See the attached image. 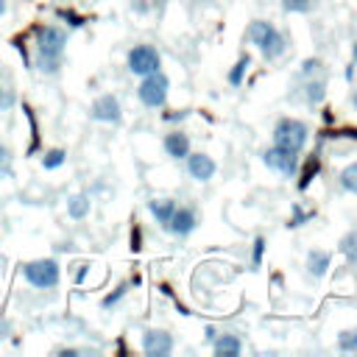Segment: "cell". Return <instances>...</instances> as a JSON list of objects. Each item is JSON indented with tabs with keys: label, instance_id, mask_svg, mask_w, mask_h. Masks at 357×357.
Wrapping results in <instances>:
<instances>
[{
	"label": "cell",
	"instance_id": "obj_10",
	"mask_svg": "<svg viewBox=\"0 0 357 357\" xmlns=\"http://www.w3.org/2000/svg\"><path fill=\"white\" fill-rule=\"evenodd\" d=\"M195 226H198V215H195V209H192V206H176L165 229H167L170 234H176V237H187V234L195 231Z\"/></svg>",
	"mask_w": 357,
	"mask_h": 357
},
{
	"label": "cell",
	"instance_id": "obj_9",
	"mask_svg": "<svg viewBox=\"0 0 357 357\" xmlns=\"http://www.w3.org/2000/svg\"><path fill=\"white\" fill-rule=\"evenodd\" d=\"M142 351L148 357H167L173 351V337L165 329H145L142 332Z\"/></svg>",
	"mask_w": 357,
	"mask_h": 357
},
{
	"label": "cell",
	"instance_id": "obj_2",
	"mask_svg": "<svg viewBox=\"0 0 357 357\" xmlns=\"http://www.w3.org/2000/svg\"><path fill=\"white\" fill-rule=\"evenodd\" d=\"M248 39L259 47V53H262L268 61L279 59V56L287 50L284 36H282L279 28H276L273 22H268V20H254V22L248 25Z\"/></svg>",
	"mask_w": 357,
	"mask_h": 357
},
{
	"label": "cell",
	"instance_id": "obj_22",
	"mask_svg": "<svg viewBox=\"0 0 357 357\" xmlns=\"http://www.w3.org/2000/svg\"><path fill=\"white\" fill-rule=\"evenodd\" d=\"M318 167H321V162H318V156H312V159L307 162V167H304V173H301V181H298V190H307V187H310V181L315 178V173H318Z\"/></svg>",
	"mask_w": 357,
	"mask_h": 357
},
{
	"label": "cell",
	"instance_id": "obj_25",
	"mask_svg": "<svg viewBox=\"0 0 357 357\" xmlns=\"http://www.w3.org/2000/svg\"><path fill=\"white\" fill-rule=\"evenodd\" d=\"M312 6V0H282V8L290 14H307Z\"/></svg>",
	"mask_w": 357,
	"mask_h": 357
},
{
	"label": "cell",
	"instance_id": "obj_3",
	"mask_svg": "<svg viewBox=\"0 0 357 357\" xmlns=\"http://www.w3.org/2000/svg\"><path fill=\"white\" fill-rule=\"evenodd\" d=\"M22 279L33 287V290H53L61 279V265L53 257H39L22 265Z\"/></svg>",
	"mask_w": 357,
	"mask_h": 357
},
{
	"label": "cell",
	"instance_id": "obj_5",
	"mask_svg": "<svg viewBox=\"0 0 357 357\" xmlns=\"http://www.w3.org/2000/svg\"><path fill=\"white\" fill-rule=\"evenodd\" d=\"M310 139V128L296 120V117H282L276 126H273V145H282V148H290V151H301Z\"/></svg>",
	"mask_w": 357,
	"mask_h": 357
},
{
	"label": "cell",
	"instance_id": "obj_4",
	"mask_svg": "<svg viewBox=\"0 0 357 357\" xmlns=\"http://www.w3.org/2000/svg\"><path fill=\"white\" fill-rule=\"evenodd\" d=\"M167 92H170V81H167V75H165L162 70L148 73V75L139 78L137 98H139L142 106H148V109H162L165 100H167Z\"/></svg>",
	"mask_w": 357,
	"mask_h": 357
},
{
	"label": "cell",
	"instance_id": "obj_15",
	"mask_svg": "<svg viewBox=\"0 0 357 357\" xmlns=\"http://www.w3.org/2000/svg\"><path fill=\"white\" fill-rule=\"evenodd\" d=\"M89 209H92V201H89L86 192H73V195L67 198V215H70L73 220H84V218L89 215Z\"/></svg>",
	"mask_w": 357,
	"mask_h": 357
},
{
	"label": "cell",
	"instance_id": "obj_6",
	"mask_svg": "<svg viewBox=\"0 0 357 357\" xmlns=\"http://www.w3.org/2000/svg\"><path fill=\"white\" fill-rule=\"evenodd\" d=\"M126 67L131 75H148V73H156L162 67V56L153 45H134L126 56Z\"/></svg>",
	"mask_w": 357,
	"mask_h": 357
},
{
	"label": "cell",
	"instance_id": "obj_16",
	"mask_svg": "<svg viewBox=\"0 0 357 357\" xmlns=\"http://www.w3.org/2000/svg\"><path fill=\"white\" fill-rule=\"evenodd\" d=\"M329 262H332V257H329L326 251H310V254H307V273H310L312 279H321V276H326Z\"/></svg>",
	"mask_w": 357,
	"mask_h": 357
},
{
	"label": "cell",
	"instance_id": "obj_30",
	"mask_svg": "<svg viewBox=\"0 0 357 357\" xmlns=\"http://www.w3.org/2000/svg\"><path fill=\"white\" fill-rule=\"evenodd\" d=\"M262 251H265V237H257L254 240V265L262 262Z\"/></svg>",
	"mask_w": 357,
	"mask_h": 357
},
{
	"label": "cell",
	"instance_id": "obj_23",
	"mask_svg": "<svg viewBox=\"0 0 357 357\" xmlns=\"http://www.w3.org/2000/svg\"><path fill=\"white\" fill-rule=\"evenodd\" d=\"M14 173V156L8 151V145L0 142V176H11Z\"/></svg>",
	"mask_w": 357,
	"mask_h": 357
},
{
	"label": "cell",
	"instance_id": "obj_28",
	"mask_svg": "<svg viewBox=\"0 0 357 357\" xmlns=\"http://www.w3.org/2000/svg\"><path fill=\"white\" fill-rule=\"evenodd\" d=\"M315 70H321V59H304L301 61V75H312Z\"/></svg>",
	"mask_w": 357,
	"mask_h": 357
},
{
	"label": "cell",
	"instance_id": "obj_27",
	"mask_svg": "<svg viewBox=\"0 0 357 357\" xmlns=\"http://www.w3.org/2000/svg\"><path fill=\"white\" fill-rule=\"evenodd\" d=\"M56 14H59L61 20H67V25H70V28H81V25H84V17H78V14L67 11V8H59Z\"/></svg>",
	"mask_w": 357,
	"mask_h": 357
},
{
	"label": "cell",
	"instance_id": "obj_19",
	"mask_svg": "<svg viewBox=\"0 0 357 357\" xmlns=\"http://www.w3.org/2000/svg\"><path fill=\"white\" fill-rule=\"evenodd\" d=\"M340 187H343L346 192L357 195V162H351V165H346V167L340 170Z\"/></svg>",
	"mask_w": 357,
	"mask_h": 357
},
{
	"label": "cell",
	"instance_id": "obj_33",
	"mask_svg": "<svg viewBox=\"0 0 357 357\" xmlns=\"http://www.w3.org/2000/svg\"><path fill=\"white\" fill-rule=\"evenodd\" d=\"M184 117H187V112H165V120H170V123L173 120H184Z\"/></svg>",
	"mask_w": 357,
	"mask_h": 357
},
{
	"label": "cell",
	"instance_id": "obj_31",
	"mask_svg": "<svg viewBox=\"0 0 357 357\" xmlns=\"http://www.w3.org/2000/svg\"><path fill=\"white\" fill-rule=\"evenodd\" d=\"M14 106V92L11 89H0V109H11Z\"/></svg>",
	"mask_w": 357,
	"mask_h": 357
},
{
	"label": "cell",
	"instance_id": "obj_1",
	"mask_svg": "<svg viewBox=\"0 0 357 357\" xmlns=\"http://www.w3.org/2000/svg\"><path fill=\"white\" fill-rule=\"evenodd\" d=\"M33 67L45 75H56L61 70V56L67 47V31L59 25H39L33 39Z\"/></svg>",
	"mask_w": 357,
	"mask_h": 357
},
{
	"label": "cell",
	"instance_id": "obj_12",
	"mask_svg": "<svg viewBox=\"0 0 357 357\" xmlns=\"http://www.w3.org/2000/svg\"><path fill=\"white\" fill-rule=\"evenodd\" d=\"M162 148H165V153L170 159H187V153H190V137L184 131H170V134H165Z\"/></svg>",
	"mask_w": 357,
	"mask_h": 357
},
{
	"label": "cell",
	"instance_id": "obj_36",
	"mask_svg": "<svg viewBox=\"0 0 357 357\" xmlns=\"http://www.w3.org/2000/svg\"><path fill=\"white\" fill-rule=\"evenodd\" d=\"M351 106H354V109H357V89H354V92H351Z\"/></svg>",
	"mask_w": 357,
	"mask_h": 357
},
{
	"label": "cell",
	"instance_id": "obj_8",
	"mask_svg": "<svg viewBox=\"0 0 357 357\" xmlns=\"http://www.w3.org/2000/svg\"><path fill=\"white\" fill-rule=\"evenodd\" d=\"M262 162H265L271 170L282 173V176H293L296 167H298V153L290 151V148H282V145H271V148L262 153Z\"/></svg>",
	"mask_w": 357,
	"mask_h": 357
},
{
	"label": "cell",
	"instance_id": "obj_21",
	"mask_svg": "<svg viewBox=\"0 0 357 357\" xmlns=\"http://www.w3.org/2000/svg\"><path fill=\"white\" fill-rule=\"evenodd\" d=\"M337 346L340 351H357V329H343L337 335Z\"/></svg>",
	"mask_w": 357,
	"mask_h": 357
},
{
	"label": "cell",
	"instance_id": "obj_26",
	"mask_svg": "<svg viewBox=\"0 0 357 357\" xmlns=\"http://www.w3.org/2000/svg\"><path fill=\"white\" fill-rule=\"evenodd\" d=\"M126 293H128V284H117V287H114V293H109V296H106V298H103L100 304H103V307L109 310V307H114V304H117V301H120V298H123Z\"/></svg>",
	"mask_w": 357,
	"mask_h": 357
},
{
	"label": "cell",
	"instance_id": "obj_13",
	"mask_svg": "<svg viewBox=\"0 0 357 357\" xmlns=\"http://www.w3.org/2000/svg\"><path fill=\"white\" fill-rule=\"evenodd\" d=\"M212 351H215L218 357L240 354V351H243V343H240V337H237L234 332H223V335H215V340H212Z\"/></svg>",
	"mask_w": 357,
	"mask_h": 357
},
{
	"label": "cell",
	"instance_id": "obj_14",
	"mask_svg": "<svg viewBox=\"0 0 357 357\" xmlns=\"http://www.w3.org/2000/svg\"><path fill=\"white\" fill-rule=\"evenodd\" d=\"M173 209H176V201H173V198H151V201H148V212L153 215V220H156L162 229L167 226Z\"/></svg>",
	"mask_w": 357,
	"mask_h": 357
},
{
	"label": "cell",
	"instance_id": "obj_37",
	"mask_svg": "<svg viewBox=\"0 0 357 357\" xmlns=\"http://www.w3.org/2000/svg\"><path fill=\"white\" fill-rule=\"evenodd\" d=\"M6 14V0H0V17Z\"/></svg>",
	"mask_w": 357,
	"mask_h": 357
},
{
	"label": "cell",
	"instance_id": "obj_11",
	"mask_svg": "<svg viewBox=\"0 0 357 357\" xmlns=\"http://www.w3.org/2000/svg\"><path fill=\"white\" fill-rule=\"evenodd\" d=\"M215 170H218V165H215V159L209 153H187V173L195 181L206 184L215 176Z\"/></svg>",
	"mask_w": 357,
	"mask_h": 357
},
{
	"label": "cell",
	"instance_id": "obj_7",
	"mask_svg": "<svg viewBox=\"0 0 357 357\" xmlns=\"http://www.w3.org/2000/svg\"><path fill=\"white\" fill-rule=\"evenodd\" d=\"M89 117L95 120V123H109V126H117L120 120H123V106H120V100L114 98V95H100V98H95L92 100V106H89Z\"/></svg>",
	"mask_w": 357,
	"mask_h": 357
},
{
	"label": "cell",
	"instance_id": "obj_17",
	"mask_svg": "<svg viewBox=\"0 0 357 357\" xmlns=\"http://www.w3.org/2000/svg\"><path fill=\"white\" fill-rule=\"evenodd\" d=\"M337 251L354 265L357 262V231H349V234H343L340 237V243H337Z\"/></svg>",
	"mask_w": 357,
	"mask_h": 357
},
{
	"label": "cell",
	"instance_id": "obj_35",
	"mask_svg": "<svg viewBox=\"0 0 357 357\" xmlns=\"http://www.w3.org/2000/svg\"><path fill=\"white\" fill-rule=\"evenodd\" d=\"M351 59H354V61H357V42H354V45H351Z\"/></svg>",
	"mask_w": 357,
	"mask_h": 357
},
{
	"label": "cell",
	"instance_id": "obj_29",
	"mask_svg": "<svg viewBox=\"0 0 357 357\" xmlns=\"http://www.w3.org/2000/svg\"><path fill=\"white\" fill-rule=\"evenodd\" d=\"M307 218H310V215H304V212H301L298 206H293V218L287 220V229H296V226H301V223H304Z\"/></svg>",
	"mask_w": 357,
	"mask_h": 357
},
{
	"label": "cell",
	"instance_id": "obj_34",
	"mask_svg": "<svg viewBox=\"0 0 357 357\" xmlns=\"http://www.w3.org/2000/svg\"><path fill=\"white\" fill-rule=\"evenodd\" d=\"M206 340H209V343L215 340V326H206Z\"/></svg>",
	"mask_w": 357,
	"mask_h": 357
},
{
	"label": "cell",
	"instance_id": "obj_18",
	"mask_svg": "<svg viewBox=\"0 0 357 357\" xmlns=\"http://www.w3.org/2000/svg\"><path fill=\"white\" fill-rule=\"evenodd\" d=\"M248 64H251L248 53L234 61V67L229 70V84H231V86H240V84H243V78H245V73H248Z\"/></svg>",
	"mask_w": 357,
	"mask_h": 357
},
{
	"label": "cell",
	"instance_id": "obj_24",
	"mask_svg": "<svg viewBox=\"0 0 357 357\" xmlns=\"http://www.w3.org/2000/svg\"><path fill=\"white\" fill-rule=\"evenodd\" d=\"M304 89H307V92H304V95H307V103H321V100H324V95H326L321 81H310Z\"/></svg>",
	"mask_w": 357,
	"mask_h": 357
},
{
	"label": "cell",
	"instance_id": "obj_38",
	"mask_svg": "<svg viewBox=\"0 0 357 357\" xmlns=\"http://www.w3.org/2000/svg\"><path fill=\"white\" fill-rule=\"evenodd\" d=\"M0 89H3V86H0Z\"/></svg>",
	"mask_w": 357,
	"mask_h": 357
},
{
	"label": "cell",
	"instance_id": "obj_20",
	"mask_svg": "<svg viewBox=\"0 0 357 357\" xmlns=\"http://www.w3.org/2000/svg\"><path fill=\"white\" fill-rule=\"evenodd\" d=\"M64 159H67V151H64V148H50V151L42 156V167H45V170H56V167L64 165Z\"/></svg>",
	"mask_w": 357,
	"mask_h": 357
},
{
	"label": "cell",
	"instance_id": "obj_32",
	"mask_svg": "<svg viewBox=\"0 0 357 357\" xmlns=\"http://www.w3.org/2000/svg\"><path fill=\"white\" fill-rule=\"evenodd\" d=\"M86 273H89V265H81V268L75 271V284H81V282L86 279Z\"/></svg>",
	"mask_w": 357,
	"mask_h": 357
}]
</instances>
